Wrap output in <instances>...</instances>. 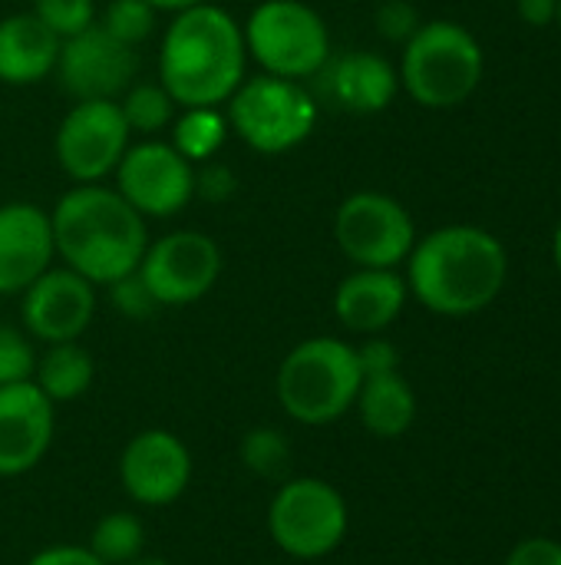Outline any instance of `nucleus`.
I'll use <instances>...</instances> for the list:
<instances>
[{"instance_id": "f257e3e1", "label": "nucleus", "mask_w": 561, "mask_h": 565, "mask_svg": "<svg viewBox=\"0 0 561 565\" xmlns=\"http://www.w3.org/2000/svg\"><path fill=\"white\" fill-rule=\"evenodd\" d=\"M403 265L410 295L443 318H466L489 308L509 275L503 242L479 225H443L417 238Z\"/></svg>"}, {"instance_id": "f03ea898", "label": "nucleus", "mask_w": 561, "mask_h": 565, "mask_svg": "<svg viewBox=\"0 0 561 565\" xmlns=\"http://www.w3.org/2000/svg\"><path fill=\"white\" fill-rule=\"evenodd\" d=\"M50 225L56 258L89 285H112L136 271L149 245L145 218L116 189L99 182L63 192Z\"/></svg>"}, {"instance_id": "7ed1b4c3", "label": "nucleus", "mask_w": 561, "mask_h": 565, "mask_svg": "<svg viewBox=\"0 0 561 565\" xmlns=\"http://www.w3.org/2000/svg\"><path fill=\"white\" fill-rule=\"evenodd\" d=\"M245 66L241 23L215 3L175 13L162 36L159 83L182 109L228 103L245 83Z\"/></svg>"}, {"instance_id": "20e7f679", "label": "nucleus", "mask_w": 561, "mask_h": 565, "mask_svg": "<svg viewBox=\"0 0 561 565\" xmlns=\"http://www.w3.org/2000/svg\"><path fill=\"white\" fill-rule=\"evenodd\" d=\"M360 381L364 374L354 344L341 338H308L284 354L274 391L291 420L304 427H324L354 407Z\"/></svg>"}, {"instance_id": "39448f33", "label": "nucleus", "mask_w": 561, "mask_h": 565, "mask_svg": "<svg viewBox=\"0 0 561 565\" xmlns=\"http://www.w3.org/2000/svg\"><path fill=\"white\" fill-rule=\"evenodd\" d=\"M486 70L479 40L456 20H430L403 43L400 86L427 109L466 103Z\"/></svg>"}, {"instance_id": "423d86ee", "label": "nucleus", "mask_w": 561, "mask_h": 565, "mask_svg": "<svg viewBox=\"0 0 561 565\" xmlns=\"http://www.w3.org/2000/svg\"><path fill=\"white\" fill-rule=\"evenodd\" d=\"M248 56L281 79L317 76L331 63V33L324 17L304 0H265L258 3L245 26Z\"/></svg>"}, {"instance_id": "0eeeda50", "label": "nucleus", "mask_w": 561, "mask_h": 565, "mask_svg": "<svg viewBox=\"0 0 561 565\" xmlns=\"http://www.w3.org/2000/svg\"><path fill=\"white\" fill-rule=\"evenodd\" d=\"M228 126L255 152L281 156L301 146L317 126V103L298 79L251 76L228 99Z\"/></svg>"}, {"instance_id": "6e6552de", "label": "nucleus", "mask_w": 561, "mask_h": 565, "mask_svg": "<svg viewBox=\"0 0 561 565\" xmlns=\"http://www.w3.org/2000/svg\"><path fill=\"white\" fill-rule=\"evenodd\" d=\"M350 530V510L341 490L317 477H294L281 483L268 507V533L291 559L331 556Z\"/></svg>"}, {"instance_id": "1a4fd4ad", "label": "nucleus", "mask_w": 561, "mask_h": 565, "mask_svg": "<svg viewBox=\"0 0 561 565\" xmlns=\"http://www.w3.org/2000/svg\"><path fill=\"white\" fill-rule=\"evenodd\" d=\"M334 242L357 268H397L417 245V225L393 195L364 189L337 205Z\"/></svg>"}, {"instance_id": "9d476101", "label": "nucleus", "mask_w": 561, "mask_h": 565, "mask_svg": "<svg viewBox=\"0 0 561 565\" xmlns=\"http://www.w3.org/2000/svg\"><path fill=\"white\" fill-rule=\"evenodd\" d=\"M129 126L116 99H79L56 126L53 152L76 185L103 182L129 149Z\"/></svg>"}, {"instance_id": "9b49d317", "label": "nucleus", "mask_w": 561, "mask_h": 565, "mask_svg": "<svg viewBox=\"0 0 561 565\" xmlns=\"http://www.w3.org/2000/svg\"><path fill=\"white\" fill-rule=\"evenodd\" d=\"M159 308H182L202 301L222 275V248L205 232H169L145 245L136 268Z\"/></svg>"}, {"instance_id": "f8f14e48", "label": "nucleus", "mask_w": 561, "mask_h": 565, "mask_svg": "<svg viewBox=\"0 0 561 565\" xmlns=\"http://www.w3.org/2000/svg\"><path fill=\"white\" fill-rule=\"evenodd\" d=\"M116 192L142 218H172L195 199V166L172 142L145 139L116 166Z\"/></svg>"}, {"instance_id": "ddd939ff", "label": "nucleus", "mask_w": 561, "mask_h": 565, "mask_svg": "<svg viewBox=\"0 0 561 565\" xmlns=\"http://www.w3.org/2000/svg\"><path fill=\"white\" fill-rule=\"evenodd\" d=\"M119 483L139 507H172L192 483V454L172 430L136 434L119 457Z\"/></svg>"}, {"instance_id": "4468645a", "label": "nucleus", "mask_w": 561, "mask_h": 565, "mask_svg": "<svg viewBox=\"0 0 561 565\" xmlns=\"http://www.w3.org/2000/svg\"><path fill=\"white\" fill-rule=\"evenodd\" d=\"M136 46H126L99 23L60 43L56 73L63 89L79 99H116L136 79Z\"/></svg>"}, {"instance_id": "2eb2a0df", "label": "nucleus", "mask_w": 561, "mask_h": 565, "mask_svg": "<svg viewBox=\"0 0 561 565\" xmlns=\"http://www.w3.org/2000/svg\"><path fill=\"white\" fill-rule=\"evenodd\" d=\"M96 315V285L66 265H50L23 295L20 318L30 338L43 344L79 341Z\"/></svg>"}, {"instance_id": "dca6fc26", "label": "nucleus", "mask_w": 561, "mask_h": 565, "mask_svg": "<svg viewBox=\"0 0 561 565\" xmlns=\"http://www.w3.org/2000/svg\"><path fill=\"white\" fill-rule=\"evenodd\" d=\"M56 434V404L33 384L0 387V477H23L43 463Z\"/></svg>"}, {"instance_id": "f3484780", "label": "nucleus", "mask_w": 561, "mask_h": 565, "mask_svg": "<svg viewBox=\"0 0 561 565\" xmlns=\"http://www.w3.org/2000/svg\"><path fill=\"white\" fill-rule=\"evenodd\" d=\"M53 258L50 212L33 202L0 205V295H23Z\"/></svg>"}, {"instance_id": "a211bd4d", "label": "nucleus", "mask_w": 561, "mask_h": 565, "mask_svg": "<svg viewBox=\"0 0 561 565\" xmlns=\"http://www.w3.org/2000/svg\"><path fill=\"white\" fill-rule=\"evenodd\" d=\"M410 288L397 268H357L334 291V315L354 334L387 331L407 308Z\"/></svg>"}, {"instance_id": "6ab92c4d", "label": "nucleus", "mask_w": 561, "mask_h": 565, "mask_svg": "<svg viewBox=\"0 0 561 565\" xmlns=\"http://www.w3.org/2000/svg\"><path fill=\"white\" fill-rule=\"evenodd\" d=\"M60 36L33 13H10L0 20V83L33 86L56 70Z\"/></svg>"}, {"instance_id": "aec40b11", "label": "nucleus", "mask_w": 561, "mask_h": 565, "mask_svg": "<svg viewBox=\"0 0 561 565\" xmlns=\"http://www.w3.org/2000/svg\"><path fill=\"white\" fill-rule=\"evenodd\" d=\"M400 89V73L380 53H347L327 70V93L337 106L370 116L384 113Z\"/></svg>"}, {"instance_id": "412c9836", "label": "nucleus", "mask_w": 561, "mask_h": 565, "mask_svg": "<svg viewBox=\"0 0 561 565\" xmlns=\"http://www.w3.org/2000/svg\"><path fill=\"white\" fill-rule=\"evenodd\" d=\"M354 407H357L367 434H374L380 440L403 437L417 420V394L400 371L364 377Z\"/></svg>"}, {"instance_id": "4be33fe9", "label": "nucleus", "mask_w": 561, "mask_h": 565, "mask_svg": "<svg viewBox=\"0 0 561 565\" xmlns=\"http://www.w3.org/2000/svg\"><path fill=\"white\" fill-rule=\"evenodd\" d=\"M96 377V364L89 358V351L79 341H63V344H50L43 358H36L33 367V384L53 401V404H69L79 401Z\"/></svg>"}, {"instance_id": "5701e85b", "label": "nucleus", "mask_w": 561, "mask_h": 565, "mask_svg": "<svg viewBox=\"0 0 561 565\" xmlns=\"http://www.w3.org/2000/svg\"><path fill=\"white\" fill-rule=\"evenodd\" d=\"M228 132H231L228 116L218 113V106H192V109H185L175 119L172 146L192 166H202V162H208V159L218 156V149L225 146Z\"/></svg>"}, {"instance_id": "b1692460", "label": "nucleus", "mask_w": 561, "mask_h": 565, "mask_svg": "<svg viewBox=\"0 0 561 565\" xmlns=\"http://www.w3.org/2000/svg\"><path fill=\"white\" fill-rule=\"evenodd\" d=\"M145 550V526L139 516L119 510L99 516V523L89 533V553L103 565H126L139 559Z\"/></svg>"}, {"instance_id": "393cba45", "label": "nucleus", "mask_w": 561, "mask_h": 565, "mask_svg": "<svg viewBox=\"0 0 561 565\" xmlns=\"http://www.w3.org/2000/svg\"><path fill=\"white\" fill-rule=\"evenodd\" d=\"M116 103L122 109L129 132H142V136H155L159 129H165L179 109V103L169 96V89L162 83H136Z\"/></svg>"}, {"instance_id": "a878e982", "label": "nucleus", "mask_w": 561, "mask_h": 565, "mask_svg": "<svg viewBox=\"0 0 561 565\" xmlns=\"http://www.w3.org/2000/svg\"><path fill=\"white\" fill-rule=\"evenodd\" d=\"M238 457L245 463V470H251L261 480H278L281 473H288L291 463V440L274 430V427H251L241 437Z\"/></svg>"}, {"instance_id": "bb28decb", "label": "nucleus", "mask_w": 561, "mask_h": 565, "mask_svg": "<svg viewBox=\"0 0 561 565\" xmlns=\"http://www.w3.org/2000/svg\"><path fill=\"white\" fill-rule=\"evenodd\" d=\"M155 20H159V10L149 0H112L99 26L112 33L116 40H122L126 46H139L142 40L155 33Z\"/></svg>"}, {"instance_id": "cd10ccee", "label": "nucleus", "mask_w": 561, "mask_h": 565, "mask_svg": "<svg viewBox=\"0 0 561 565\" xmlns=\"http://www.w3.org/2000/svg\"><path fill=\"white\" fill-rule=\"evenodd\" d=\"M50 33L69 40L96 23V0H33L30 10Z\"/></svg>"}, {"instance_id": "c85d7f7f", "label": "nucleus", "mask_w": 561, "mask_h": 565, "mask_svg": "<svg viewBox=\"0 0 561 565\" xmlns=\"http://www.w3.org/2000/svg\"><path fill=\"white\" fill-rule=\"evenodd\" d=\"M33 367H36V354L30 338L10 324H0V387L30 381Z\"/></svg>"}, {"instance_id": "c756f323", "label": "nucleus", "mask_w": 561, "mask_h": 565, "mask_svg": "<svg viewBox=\"0 0 561 565\" xmlns=\"http://www.w3.org/2000/svg\"><path fill=\"white\" fill-rule=\"evenodd\" d=\"M106 288H109V298H112V305H116V311H119L122 318L145 321V318H152V315L159 311V301L152 298V291H149V285L142 281L139 271H129V275H122L119 281L106 285Z\"/></svg>"}, {"instance_id": "7c9ffc66", "label": "nucleus", "mask_w": 561, "mask_h": 565, "mask_svg": "<svg viewBox=\"0 0 561 565\" xmlns=\"http://www.w3.org/2000/svg\"><path fill=\"white\" fill-rule=\"evenodd\" d=\"M377 30L390 43H407L420 30V13L410 0H384L377 7Z\"/></svg>"}, {"instance_id": "2f4dec72", "label": "nucleus", "mask_w": 561, "mask_h": 565, "mask_svg": "<svg viewBox=\"0 0 561 565\" xmlns=\"http://www.w3.org/2000/svg\"><path fill=\"white\" fill-rule=\"evenodd\" d=\"M238 189V179L231 172V166L225 162H202V169H195V195H202L205 202H225L231 199Z\"/></svg>"}, {"instance_id": "473e14b6", "label": "nucleus", "mask_w": 561, "mask_h": 565, "mask_svg": "<svg viewBox=\"0 0 561 565\" xmlns=\"http://www.w3.org/2000/svg\"><path fill=\"white\" fill-rule=\"evenodd\" d=\"M357 351V364H360V374L364 377H374V374H390V371H400V351L387 341V338H377L370 334Z\"/></svg>"}, {"instance_id": "72a5a7b5", "label": "nucleus", "mask_w": 561, "mask_h": 565, "mask_svg": "<svg viewBox=\"0 0 561 565\" xmlns=\"http://www.w3.org/2000/svg\"><path fill=\"white\" fill-rule=\"evenodd\" d=\"M506 565H561V543L546 540V536L522 540V543L509 553Z\"/></svg>"}, {"instance_id": "f704fd0d", "label": "nucleus", "mask_w": 561, "mask_h": 565, "mask_svg": "<svg viewBox=\"0 0 561 565\" xmlns=\"http://www.w3.org/2000/svg\"><path fill=\"white\" fill-rule=\"evenodd\" d=\"M26 565H103L89 546H73V543H60V546H46L40 550Z\"/></svg>"}, {"instance_id": "c9c22d12", "label": "nucleus", "mask_w": 561, "mask_h": 565, "mask_svg": "<svg viewBox=\"0 0 561 565\" xmlns=\"http://www.w3.org/2000/svg\"><path fill=\"white\" fill-rule=\"evenodd\" d=\"M516 10L529 26H549L555 23L559 0H516Z\"/></svg>"}, {"instance_id": "e433bc0d", "label": "nucleus", "mask_w": 561, "mask_h": 565, "mask_svg": "<svg viewBox=\"0 0 561 565\" xmlns=\"http://www.w3.org/2000/svg\"><path fill=\"white\" fill-rule=\"evenodd\" d=\"M159 13H182V10H192V7H202V3H212V0H149Z\"/></svg>"}, {"instance_id": "4c0bfd02", "label": "nucleus", "mask_w": 561, "mask_h": 565, "mask_svg": "<svg viewBox=\"0 0 561 565\" xmlns=\"http://www.w3.org/2000/svg\"><path fill=\"white\" fill-rule=\"evenodd\" d=\"M552 255H555V265H559L561 271V222L559 228H555V238H552Z\"/></svg>"}, {"instance_id": "58836bf2", "label": "nucleus", "mask_w": 561, "mask_h": 565, "mask_svg": "<svg viewBox=\"0 0 561 565\" xmlns=\"http://www.w3.org/2000/svg\"><path fill=\"white\" fill-rule=\"evenodd\" d=\"M126 565H172L169 559H155V556H139V559H132V563Z\"/></svg>"}, {"instance_id": "ea45409f", "label": "nucleus", "mask_w": 561, "mask_h": 565, "mask_svg": "<svg viewBox=\"0 0 561 565\" xmlns=\"http://www.w3.org/2000/svg\"><path fill=\"white\" fill-rule=\"evenodd\" d=\"M555 23L561 26V0H559V10H555Z\"/></svg>"}]
</instances>
